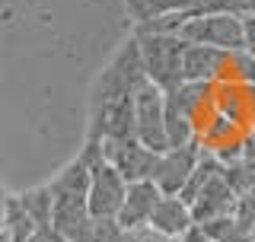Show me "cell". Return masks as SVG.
Here are the masks:
<instances>
[{
    "label": "cell",
    "instance_id": "obj_1",
    "mask_svg": "<svg viewBox=\"0 0 255 242\" xmlns=\"http://www.w3.org/2000/svg\"><path fill=\"white\" fill-rule=\"evenodd\" d=\"M48 188H51L54 198L51 227L67 242H74L90 223V201H86V195H90V166L77 156Z\"/></svg>",
    "mask_w": 255,
    "mask_h": 242
},
{
    "label": "cell",
    "instance_id": "obj_2",
    "mask_svg": "<svg viewBox=\"0 0 255 242\" xmlns=\"http://www.w3.org/2000/svg\"><path fill=\"white\" fill-rule=\"evenodd\" d=\"M140 48V61H143V74L153 86H159L163 93H172L175 86H182V54L185 45L179 35H163V32H134Z\"/></svg>",
    "mask_w": 255,
    "mask_h": 242
},
{
    "label": "cell",
    "instance_id": "obj_3",
    "mask_svg": "<svg viewBox=\"0 0 255 242\" xmlns=\"http://www.w3.org/2000/svg\"><path fill=\"white\" fill-rule=\"evenodd\" d=\"M147 83L150 80L143 74L137 38H131V42L115 54V61L102 70L99 83H96V90H93V106H106V102H118V99H134Z\"/></svg>",
    "mask_w": 255,
    "mask_h": 242
},
{
    "label": "cell",
    "instance_id": "obj_4",
    "mask_svg": "<svg viewBox=\"0 0 255 242\" xmlns=\"http://www.w3.org/2000/svg\"><path fill=\"white\" fill-rule=\"evenodd\" d=\"M175 35L188 45H211V48H220V51H233V48H243V16H233V13L188 16Z\"/></svg>",
    "mask_w": 255,
    "mask_h": 242
},
{
    "label": "cell",
    "instance_id": "obj_5",
    "mask_svg": "<svg viewBox=\"0 0 255 242\" xmlns=\"http://www.w3.org/2000/svg\"><path fill=\"white\" fill-rule=\"evenodd\" d=\"M134 137L153 153H166V93L147 83L134 96Z\"/></svg>",
    "mask_w": 255,
    "mask_h": 242
},
{
    "label": "cell",
    "instance_id": "obj_6",
    "mask_svg": "<svg viewBox=\"0 0 255 242\" xmlns=\"http://www.w3.org/2000/svg\"><path fill=\"white\" fill-rule=\"evenodd\" d=\"M102 156H106V163L115 166L118 172H122V179L131 185V182L153 179L159 153L147 150L137 137H106V140H102Z\"/></svg>",
    "mask_w": 255,
    "mask_h": 242
},
{
    "label": "cell",
    "instance_id": "obj_7",
    "mask_svg": "<svg viewBox=\"0 0 255 242\" xmlns=\"http://www.w3.org/2000/svg\"><path fill=\"white\" fill-rule=\"evenodd\" d=\"M125 191L128 182L122 179L112 163L99 159V163L90 166V217H99V220H118V211L125 204Z\"/></svg>",
    "mask_w": 255,
    "mask_h": 242
},
{
    "label": "cell",
    "instance_id": "obj_8",
    "mask_svg": "<svg viewBox=\"0 0 255 242\" xmlns=\"http://www.w3.org/2000/svg\"><path fill=\"white\" fill-rule=\"evenodd\" d=\"M198 156H201V143L191 140L185 147H175V150H166L156 156V169H153V182L163 195H175L179 198V191L185 188L191 169H195Z\"/></svg>",
    "mask_w": 255,
    "mask_h": 242
},
{
    "label": "cell",
    "instance_id": "obj_9",
    "mask_svg": "<svg viewBox=\"0 0 255 242\" xmlns=\"http://www.w3.org/2000/svg\"><path fill=\"white\" fill-rule=\"evenodd\" d=\"M166 99L175 109H182L195 127V134H201L214 118H217V102H214V83H182L172 93H166Z\"/></svg>",
    "mask_w": 255,
    "mask_h": 242
},
{
    "label": "cell",
    "instance_id": "obj_10",
    "mask_svg": "<svg viewBox=\"0 0 255 242\" xmlns=\"http://www.w3.org/2000/svg\"><path fill=\"white\" fill-rule=\"evenodd\" d=\"M246 131H249V127H243V124H236V121H230V118L217 115L201 134H198V143H201V150H204V153L217 156L220 163H230V159L243 156Z\"/></svg>",
    "mask_w": 255,
    "mask_h": 242
},
{
    "label": "cell",
    "instance_id": "obj_11",
    "mask_svg": "<svg viewBox=\"0 0 255 242\" xmlns=\"http://www.w3.org/2000/svg\"><path fill=\"white\" fill-rule=\"evenodd\" d=\"M188 207H191V223L201 227V223L220 220V217H233L236 195H233V188L223 182V175H217V179H211L201 191H198Z\"/></svg>",
    "mask_w": 255,
    "mask_h": 242
},
{
    "label": "cell",
    "instance_id": "obj_12",
    "mask_svg": "<svg viewBox=\"0 0 255 242\" xmlns=\"http://www.w3.org/2000/svg\"><path fill=\"white\" fill-rule=\"evenodd\" d=\"M90 137L93 140L134 137V99H118V102H106V106H93Z\"/></svg>",
    "mask_w": 255,
    "mask_h": 242
},
{
    "label": "cell",
    "instance_id": "obj_13",
    "mask_svg": "<svg viewBox=\"0 0 255 242\" xmlns=\"http://www.w3.org/2000/svg\"><path fill=\"white\" fill-rule=\"evenodd\" d=\"M214 102H217V115L236 121V124L249 127L255 115V86L252 83H214Z\"/></svg>",
    "mask_w": 255,
    "mask_h": 242
},
{
    "label": "cell",
    "instance_id": "obj_14",
    "mask_svg": "<svg viewBox=\"0 0 255 242\" xmlns=\"http://www.w3.org/2000/svg\"><path fill=\"white\" fill-rule=\"evenodd\" d=\"M159 198H163V191H159L150 179L147 182H131L128 191H125V204H122V211H118V227L131 230V227L147 223Z\"/></svg>",
    "mask_w": 255,
    "mask_h": 242
},
{
    "label": "cell",
    "instance_id": "obj_15",
    "mask_svg": "<svg viewBox=\"0 0 255 242\" xmlns=\"http://www.w3.org/2000/svg\"><path fill=\"white\" fill-rule=\"evenodd\" d=\"M147 223L153 230H159L163 236H169L172 242H179L191 227H195V223H191V207L182 198H175V195H163V198H159Z\"/></svg>",
    "mask_w": 255,
    "mask_h": 242
},
{
    "label": "cell",
    "instance_id": "obj_16",
    "mask_svg": "<svg viewBox=\"0 0 255 242\" xmlns=\"http://www.w3.org/2000/svg\"><path fill=\"white\" fill-rule=\"evenodd\" d=\"M220 48L211 45H185V54H182V80L185 83H214L220 74V64H223Z\"/></svg>",
    "mask_w": 255,
    "mask_h": 242
},
{
    "label": "cell",
    "instance_id": "obj_17",
    "mask_svg": "<svg viewBox=\"0 0 255 242\" xmlns=\"http://www.w3.org/2000/svg\"><path fill=\"white\" fill-rule=\"evenodd\" d=\"M131 19L140 22H150V19H159V16H172V13H185V19L195 13L198 0H125Z\"/></svg>",
    "mask_w": 255,
    "mask_h": 242
},
{
    "label": "cell",
    "instance_id": "obj_18",
    "mask_svg": "<svg viewBox=\"0 0 255 242\" xmlns=\"http://www.w3.org/2000/svg\"><path fill=\"white\" fill-rule=\"evenodd\" d=\"M217 80H223V83H252L255 86V58L246 51V48L227 51L223 54ZM217 80H214V83H217Z\"/></svg>",
    "mask_w": 255,
    "mask_h": 242
},
{
    "label": "cell",
    "instance_id": "obj_19",
    "mask_svg": "<svg viewBox=\"0 0 255 242\" xmlns=\"http://www.w3.org/2000/svg\"><path fill=\"white\" fill-rule=\"evenodd\" d=\"M223 172V163L217 156H211V153H204L201 150V156H198V163H195V169H191V175H188V182H185V188L179 191V198L185 201V204H191L195 201V195L204 188L211 179H217V175Z\"/></svg>",
    "mask_w": 255,
    "mask_h": 242
},
{
    "label": "cell",
    "instance_id": "obj_20",
    "mask_svg": "<svg viewBox=\"0 0 255 242\" xmlns=\"http://www.w3.org/2000/svg\"><path fill=\"white\" fill-rule=\"evenodd\" d=\"M3 230L10 233L13 242H29L32 233L38 230V223L29 217V211L22 207L19 198H6V207H3Z\"/></svg>",
    "mask_w": 255,
    "mask_h": 242
},
{
    "label": "cell",
    "instance_id": "obj_21",
    "mask_svg": "<svg viewBox=\"0 0 255 242\" xmlns=\"http://www.w3.org/2000/svg\"><path fill=\"white\" fill-rule=\"evenodd\" d=\"M191 140H198V134H195V127H191L188 115L166 99V143H169V150L185 147Z\"/></svg>",
    "mask_w": 255,
    "mask_h": 242
},
{
    "label": "cell",
    "instance_id": "obj_22",
    "mask_svg": "<svg viewBox=\"0 0 255 242\" xmlns=\"http://www.w3.org/2000/svg\"><path fill=\"white\" fill-rule=\"evenodd\" d=\"M223 182L233 188V195H246V191L255 188V159H246V156H236L230 163H223Z\"/></svg>",
    "mask_w": 255,
    "mask_h": 242
},
{
    "label": "cell",
    "instance_id": "obj_23",
    "mask_svg": "<svg viewBox=\"0 0 255 242\" xmlns=\"http://www.w3.org/2000/svg\"><path fill=\"white\" fill-rule=\"evenodd\" d=\"M198 230L204 233L207 242H252V233H246L243 227H239L236 217H220V220L201 223Z\"/></svg>",
    "mask_w": 255,
    "mask_h": 242
},
{
    "label": "cell",
    "instance_id": "obj_24",
    "mask_svg": "<svg viewBox=\"0 0 255 242\" xmlns=\"http://www.w3.org/2000/svg\"><path fill=\"white\" fill-rule=\"evenodd\" d=\"M22 207L29 211V217L38 223V227H51V211H54V198H51V188L42 185V188H32L26 195H19Z\"/></svg>",
    "mask_w": 255,
    "mask_h": 242
},
{
    "label": "cell",
    "instance_id": "obj_25",
    "mask_svg": "<svg viewBox=\"0 0 255 242\" xmlns=\"http://www.w3.org/2000/svg\"><path fill=\"white\" fill-rule=\"evenodd\" d=\"M233 217H236V223H239L246 233H252V227H255V188L236 198V211H233Z\"/></svg>",
    "mask_w": 255,
    "mask_h": 242
},
{
    "label": "cell",
    "instance_id": "obj_26",
    "mask_svg": "<svg viewBox=\"0 0 255 242\" xmlns=\"http://www.w3.org/2000/svg\"><path fill=\"white\" fill-rule=\"evenodd\" d=\"M243 48L255 58V13L243 16Z\"/></svg>",
    "mask_w": 255,
    "mask_h": 242
},
{
    "label": "cell",
    "instance_id": "obj_27",
    "mask_svg": "<svg viewBox=\"0 0 255 242\" xmlns=\"http://www.w3.org/2000/svg\"><path fill=\"white\" fill-rule=\"evenodd\" d=\"M29 242H67V239H64L54 227H38L35 233H32V239H29Z\"/></svg>",
    "mask_w": 255,
    "mask_h": 242
},
{
    "label": "cell",
    "instance_id": "obj_28",
    "mask_svg": "<svg viewBox=\"0 0 255 242\" xmlns=\"http://www.w3.org/2000/svg\"><path fill=\"white\" fill-rule=\"evenodd\" d=\"M243 156L246 159H255V127L246 131V140H243Z\"/></svg>",
    "mask_w": 255,
    "mask_h": 242
},
{
    "label": "cell",
    "instance_id": "obj_29",
    "mask_svg": "<svg viewBox=\"0 0 255 242\" xmlns=\"http://www.w3.org/2000/svg\"><path fill=\"white\" fill-rule=\"evenodd\" d=\"M3 207H6V195H3V188H0V227H3Z\"/></svg>",
    "mask_w": 255,
    "mask_h": 242
},
{
    "label": "cell",
    "instance_id": "obj_30",
    "mask_svg": "<svg viewBox=\"0 0 255 242\" xmlns=\"http://www.w3.org/2000/svg\"><path fill=\"white\" fill-rule=\"evenodd\" d=\"M0 242H13V239H10V233H6L3 227H0Z\"/></svg>",
    "mask_w": 255,
    "mask_h": 242
},
{
    "label": "cell",
    "instance_id": "obj_31",
    "mask_svg": "<svg viewBox=\"0 0 255 242\" xmlns=\"http://www.w3.org/2000/svg\"><path fill=\"white\" fill-rule=\"evenodd\" d=\"M249 127H255V115H252V124H249Z\"/></svg>",
    "mask_w": 255,
    "mask_h": 242
},
{
    "label": "cell",
    "instance_id": "obj_32",
    "mask_svg": "<svg viewBox=\"0 0 255 242\" xmlns=\"http://www.w3.org/2000/svg\"><path fill=\"white\" fill-rule=\"evenodd\" d=\"M252 242H255V227H252Z\"/></svg>",
    "mask_w": 255,
    "mask_h": 242
}]
</instances>
